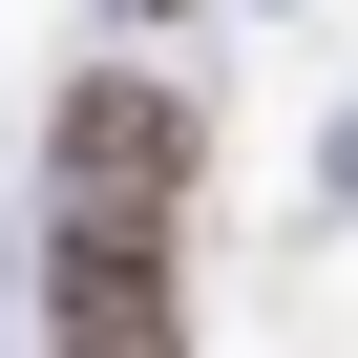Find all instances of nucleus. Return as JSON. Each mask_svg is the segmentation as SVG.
<instances>
[{"label":"nucleus","instance_id":"1","mask_svg":"<svg viewBox=\"0 0 358 358\" xmlns=\"http://www.w3.org/2000/svg\"><path fill=\"white\" fill-rule=\"evenodd\" d=\"M169 211H190V106H169L148 64H85L64 85V232L169 253Z\"/></svg>","mask_w":358,"mask_h":358},{"label":"nucleus","instance_id":"2","mask_svg":"<svg viewBox=\"0 0 358 358\" xmlns=\"http://www.w3.org/2000/svg\"><path fill=\"white\" fill-rule=\"evenodd\" d=\"M64 358H190V316H169V253L64 232Z\"/></svg>","mask_w":358,"mask_h":358}]
</instances>
